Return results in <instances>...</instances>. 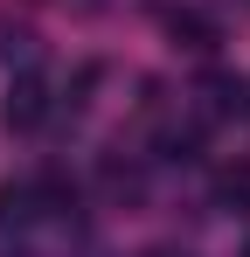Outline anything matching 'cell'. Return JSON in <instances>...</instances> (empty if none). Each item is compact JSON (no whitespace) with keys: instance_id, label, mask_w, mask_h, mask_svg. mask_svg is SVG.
<instances>
[{"instance_id":"obj_1","label":"cell","mask_w":250,"mask_h":257,"mask_svg":"<svg viewBox=\"0 0 250 257\" xmlns=\"http://www.w3.org/2000/svg\"><path fill=\"white\" fill-rule=\"evenodd\" d=\"M167 35L188 49V56H215V49H222V21L202 14V7H174V14H167Z\"/></svg>"},{"instance_id":"obj_2","label":"cell","mask_w":250,"mask_h":257,"mask_svg":"<svg viewBox=\"0 0 250 257\" xmlns=\"http://www.w3.org/2000/svg\"><path fill=\"white\" fill-rule=\"evenodd\" d=\"M42 111H49V90H42L35 77H14V84H7V104H0L7 132H28V125H42Z\"/></svg>"},{"instance_id":"obj_3","label":"cell","mask_w":250,"mask_h":257,"mask_svg":"<svg viewBox=\"0 0 250 257\" xmlns=\"http://www.w3.org/2000/svg\"><path fill=\"white\" fill-rule=\"evenodd\" d=\"M42 215V188L35 181H21V188H0V229H14V222H35Z\"/></svg>"},{"instance_id":"obj_4","label":"cell","mask_w":250,"mask_h":257,"mask_svg":"<svg viewBox=\"0 0 250 257\" xmlns=\"http://www.w3.org/2000/svg\"><path fill=\"white\" fill-rule=\"evenodd\" d=\"M0 56L21 63V70H35V35H28V28H0Z\"/></svg>"},{"instance_id":"obj_5","label":"cell","mask_w":250,"mask_h":257,"mask_svg":"<svg viewBox=\"0 0 250 257\" xmlns=\"http://www.w3.org/2000/svg\"><path fill=\"white\" fill-rule=\"evenodd\" d=\"M229 209H250V167H236V174H222V188H215Z\"/></svg>"},{"instance_id":"obj_6","label":"cell","mask_w":250,"mask_h":257,"mask_svg":"<svg viewBox=\"0 0 250 257\" xmlns=\"http://www.w3.org/2000/svg\"><path fill=\"white\" fill-rule=\"evenodd\" d=\"M104 188H111V195H125V202H132V195H139V174H132V167H118V160H111V167H104Z\"/></svg>"},{"instance_id":"obj_7","label":"cell","mask_w":250,"mask_h":257,"mask_svg":"<svg viewBox=\"0 0 250 257\" xmlns=\"http://www.w3.org/2000/svg\"><path fill=\"white\" fill-rule=\"evenodd\" d=\"M146 257H181V250H146Z\"/></svg>"},{"instance_id":"obj_8","label":"cell","mask_w":250,"mask_h":257,"mask_svg":"<svg viewBox=\"0 0 250 257\" xmlns=\"http://www.w3.org/2000/svg\"><path fill=\"white\" fill-rule=\"evenodd\" d=\"M243 257H250V250H243Z\"/></svg>"}]
</instances>
